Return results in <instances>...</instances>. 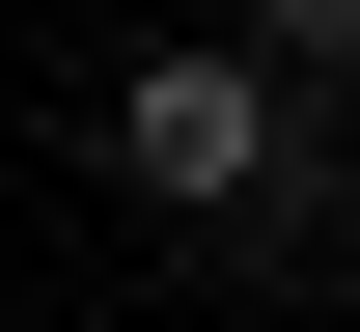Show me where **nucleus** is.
I'll return each instance as SVG.
<instances>
[{
  "instance_id": "obj_1",
  "label": "nucleus",
  "mask_w": 360,
  "mask_h": 332,
  "mask_svg": "<svg viewBox=\"0 0 360 332\" xmlns=\"http://www.w3.org/2000/svg\"><path fill=\"white\" fill-rule=\"evenodd\" d=\"M111 166L194 194V222H222V194H277V55H139V84H111Z\"/></svg>"
},
{
  "instance_id": "obj_2",
  "label": "nucleus",
  "mask_w": 360,
  "mask_h": 332,
  "mask_svg": "<svg viewBox=\"0 0 360 332\" xmlns=\"http://www.w3.org/2000/svg\"><path fill=\"white\" fill-rule=\"evenodd\" d=\"M250 55L277 84H360V0H250Z\"/></svg>"
}]
</instances>
